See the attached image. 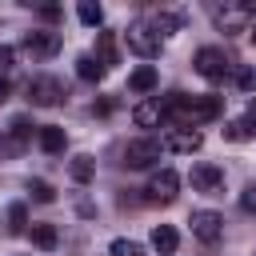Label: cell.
Returning a JSON list of instances; mask_svg holds the SVG:
<instances>
[{
  "label": "cell",
  "mask_w": 256,
  "mask_h": 256,
  "mask_svg": "<svg viewBox=\"0 0 256 256\" xmlns=\"http://www.w3.org/2000/svg\"><path fill=\"white\" fill-rule=\"evenodd\" d=\"M252 136H256V132H252L244 120H228V124H224V140H232V144H244V140H252Z\"/></svg>",
  "instance_id": "cell-22"
},
{
  "label": "cell",
  "mask_w": 256,
  "mask_h": 256,
  "mask_svg": "<svg viewBox=\"0 0 256 256\" xmlns=\"http://www.w3.org/2000/svg\"><path fill=\"white\" fill-rule=\"evenodd\" d=\"M64 96H68V92H64V84H60L56 76H32V80H28V100H32L36 108H56Z\"/></svg>",
  "instance_id": "cell-3"
},
{
  "label": "cell",
  "mask_w": 256,
  "mask_h": 256,
  "mask_svg": "<svg viewBox=\"0 0 256 256\" xmlns=\"http://www.w3.org/2000/svg\"><path fill=\"white\" fill-rule=\"evenodd\" d=\"M76 16H80L88 28H100V24H104V8H100V4H92V0H84V4L76 8Z\"/></svg>",
  "instance_id": "cell-21"
},
{
  "label": "cell",
  "mask_w": 256,
  "mask_h": 256,
  "mask_svg": "<svg viewBox=\"0 0 256 256\" xmlns=\"http://www.w3.org/2000/svg\"><path fill=\"white\" fill-rule=\"evenodd\" d=\"M244 32H248V40H252V44H256V24H248V28H244Z\"/></svg>",
  "instance_id": "cell-33"
},
{
  "label": "cell",
  "mask_w": 256,
  "mask_h": 256,
  "mask_svg": "<svg viewBox=\"0 0 256 256\" xmlns=\"http://www.w3.org/2000/svg\"><path fill=\"white\" fill-rule=\"evenodd\" d=\"M8 96H12V84H8V80H4V76H0V104H4V100H8Z\"/></svg>",
  "instance_id": "cell-32"
},
{
  "label": "cell",
  "mask_w": 256,
  "mask_h": 256,
  "mask_svg": "<svg viewBox=\"0 0 256 256\" xmlns=\"http://www.w3.org/2000/svg\"><path fill=\"white\" fill-rule=\"evenodd\" d=\"M68 172H72V180H76V184H88V180L96 176V164H92V156H72Z\"/></svg>",
  "instance_id": "cell-19"
},
{
  "label": "cell",
  "mask_w": 256,
  "mask_h": 256,
  "mask_svg": "<svg viewBox=\"0 0 256 256\" xmlns=\"http://www.w3.org/2000/svg\"><path fill=\"white\" fill-rule=\"evenodd\" d=\"M8 136H12V140H16L20 148H24V144H28V136H32V124H28L24 116H16V120L8 124Z\"/></svg>",
  "instance_id": "cell-25"
},
{
  "label": "cell",
  "mask_w": 256,
  "mask_h": 256,
  "mask_svg": "<svg viewBox=\"0 0 256 256\" xmlns=\"http://www.w3.org/2000/svg\"><path fill=\"white\" fill-rule=\"evenodd\" d=\"M240 208H244V212H252V216H256V184H248V188H244V192H240Z\"/></svg>",
  "instance_id": "cell-28"
},
{
  "label": "cell",
  "mask_w": 256,
  "mask_h": 256,
  "mask_svg": "<svg viewBox=\"0 0 256 256\" xmlns=\"http://www.w3.org/2000/svg\"><path fill=\"white\" fill-rule=\"evenodd\" d=\"M228 68H232V64H228V56H224L220 48H200V52H196V72H200L204 80H224Z\"/></svg>",
  "instance_id": "cell-8"
},
{
  "label": "cell",
  "mask_w": 256,
  "mask_h": 256,
  "mask_svg": "<svg viewBox=\"0 0 256 256\" xmlns=\"http://www.w3.org/2000/svg\"><path fill=\"white\" fill-rule=\"evenodd\" d=\"M156 80H160V76H156V68H152V64H144V68H136V72L128 76V88H132V92H152V88H156Z\"/></svg>",
  "instance_id": "cell-18"
},
{
  "label": "cell",
  "mask_w": 256,
  "mask_h": 256,
  "mask_svg": "<svg viewBox=\"0 0 256 256\" xmlns=\"http://www.w3.org/2000/svg\"><path fill=\"white\" fill-rule=\"evenodd\" d=\"M40 16H44V20H60V8H56V4H44Z\"/></svg>",
  "instance_id": "cell-29"
},
{
  "label": "cell",
  "mask_w": 256,
  "mask_h": 256,
  "mask_svg": "<svg viewBox=\"0 0 256 256\" xmlns=\"http://www.w3.org/2000/svg\"><path fill=\"white\" fill-rule=\"evenodd\" d=\"M104 72H108V68H104L92 52H84V56L76 60V76H80V80H88V84H100V80H104Z\"/></svg>",
  "instance_id": "cell-16"
},
{
  "label": "cell",
  "mask_w": 256,
  "mask_h": 256,
  "mask_svg": "<svg viewBox=\"0 0 256 256\" xmlns=\"http://www.w3.org/2000/svg\"><path fill=\"white\" fill-rule=\"evenodd\" d=\"M24 52L32 56V60H52L56 52H60V32H28L24 36Z\"/></svg>",
  "instance_id": "cell-7"
},
{
  "label": "cell",
  "mask_w": 256,
  "mask_h": 256,
  "mask_svg": "<svg viewBox=\"0 0 256 256\" xmlns=\"http://www.w3.org/2000/svg\"><path fill=\"white\" fill-rule=\"evenodd\" d=\"M36 140H40V148H44L48 156H60V152H64V144H68L64 128H56V124H44V128L36 132Z\"/></svg>",
  "instance_id": "cell-13"
},
{
  "label": "cell",
  "mask_w": 256,
  "mask_h": 256,
  "mask_svg": "<svg viewBox=\"0 0 256 256\" xmlns=\"http://www.w3.org/2000/svg\"><path fill=\"white\" fill-rule=\"evenodd\" d=\"M160 152H164V144H160L156 136H140V140H128L124 164H128V168H152V164L160 160Z\"/></svg>",
  "instance_id": "cell-4"
},
{
  "label": "cell",
  "mask_w": 256,
  "mask_h": 256,
  "mask_svg": "<svg viewBox=\"0 0 256 256\" xmlns=\"http://www.w3.org/2000/svg\"><path fill=\"white\" fill-rule=\"evenodd\" d=\"M0 68H12V48H0Z\"/></svg>",
  "instance_id": "cell-31"
},
{
  "label": "cell",
  "mask_w": 256,
  "mask_h": 256,
  "mask_svg": "<svg viewBox=\"0 0 256 256\" xmlns=\"http://www.w3.org/2000/svg\"><path fill=\"white\" fill-rule=\"evenodd\" d=\"M236 84H240V92H256V68H240Z\"/></svg>",
  "instance_id": "cell-27"
},
{
  "label": "cell",
  "mask_w": 256,
  "mask_h": 256,
  "mask_svg": "<svg viewBox=\"0 0 256 256\" xmlns=\"http://www.w3.org/2000/svg\"><path fill=\"white\" fill-rule=\"evenodd\" d=\"M244 124H248V128H252V132H256V100H252V104H248V116H244Z\"/></svg>",
  "instance_id": "cell-30"
},
{
  "label": "cell",
  "mask_w": 256,
  "mask_h": 256,
  "mask_svg": "<svg viewBox=\"0 0 256 256\" xmlns=\"http://www.w3.org/2000/svg\"><path fill=\"white\" fill-rule=\"evenodd\" d=\"M24 228H28V208H24V204H12V208H8V232L20 236Z\"/></svg>",
  "instance_id": "cell-23"
},
{
  "label": "cell",
  "mask_w": 256,
  "mask_h": 256,
  "mask_svg": "<svg viewBox=\"0 0 256 256\" xmlns=\"http://www.w3.org/2000/svg\"><path fill=\"white\" fill-rule=\"evenodd\" d=\"M56 240H60V236H56V228H52V224H32V244H36V248L52 252V248H56Z\"/></svg>",
  "instance_id": "cell-20"
},
{
  "label": "cell",
  "mask_w": 256,
  "mask_h": 256,
  "mask_svg": "<svg viewBox=\"0 0 256 256\" xmlns=\"http://www.w3.org/2000/svg\"><path fill=\"white\" fill-rule=\"evenodd\" d=\"M192 188L196 192H208V196H216L220 188H224V168L220 164H192Z\"/></svg>",
  "instance_id": "cell-9"
},
{
  "label": "cell",
  "mask_w": 256,
  "mask_h": 256,
  "mask_svg": "<svg viewBox=\"0 0 256 256\" xmlns=\"http://www.w3.org/2000/svg\"><path fill=\"white\" fill-rule=\"evenodd\" d=\"M124 36H128V48H132L136 56H144V60L160 56V36L152 32V24H148V20H132Z\"/></svg>",
  "instance_id": "cell-2"
},
{
  "label": "cell",
  "mask_w": 256,
  "mask_h": 256,
  "mask_svg": "<svg viewBox=\"0 0 256 256\" xmlns=\"http://www.w3.org/2000/svg\"><path fill=\"white\" fill-rule=\"evenodd\" d=\"M212 16H216V24H220L224 32H240V28H244V20H248L240 4H224V8L216 4V8H212Z\"/></svg>",
  "instance_id": "cell-11"
},
{
  "label": "cell",
  "mask_w": 256,
  "mask_h": 256,
  "mask_svg": "<svg viewBox=\"0 0 256 256\" xmlns=\"http://www.w3.org/2000/svg\"><path fill=\"white\" fill-rule=\"evenodd\" d=\"M168 152H200V144H204V136L196 132V128H172L164 140H160Z\"/></svg>",
  "instance_id": "cell-10"
},
{
  "label": "cell",
  "mask_w": 256,
  "mask_h": 256,
  "mask_svg": "<svg viewBox=\"0 0 256 256\" xmlns=\"http://www.w3.org/2000/svg\"><path fill=\"white\" fill-rule=\"evenodd\" d=\"M160 112L168 120H176L180 128H196L220 116V96H184V92H168L160 96Z\"/></svg>",
  "instance_id": "cell-1"
},
{
  "label": "cell",
  "mask_w": 256,
  "mask_h": 256,
  "mask_svg": "<svg viewBox=\"0 0 256 256\" xmlns=\"http://www.w3.org/2000/svg\"><path fill=\"white\" fill-rule=\"evenodd\" d=\"M188 224H192V232H196L204 244H216V240L224 236V216H220V212H212V208H196Z\"/></svg>",
  "instance_id": "cell-6"
},
{
  "label": "cell",
  "mask_w": 256,
  "mask_h": 256,
  "mask_svg": "<svg viewBox=\"0 0 256 256\" xmlns=\"http://www.w3.org/2000/svg\"><path fill=\"white\" fill-rule=\"evenodd\" d=\"M132 120H136V128H156V124L164 120L160 100H144V104H136V108H132Z\"/></svg>",
  "instance_id": "cell-15"
},
{
  "label": "cell",
  "mask_w": 256,
  "mask_h": 256,
  "mask_svg": "<svg viewBox=\"0 0 256 256\" xmlns=\"http://www.w3.org/2000/svg\"><path fill=\"white\" fill-rule=\"evenodd\" d=\"M108 252L112 256H144V244H136V240H112Z\"/></svg>",
  "instance_id": "cell-26"
},
{
  "label": "cell",
  "mask_w": 256,
  "mask_h": 256,
  "mask_svg": "<svg viewBox=\"0 0 256 256\" xmlns=\"http://www.w3.org/2000/svg\"><path fill=\"white\" fill-rule=\"evenodd\" d=\"M148 24H152V32L164 40V36H172V32H180V28H184V12L160 8V12H156V20H148Z\"/></svg>",
  "instance_id": "cell-12"
},
{
  "label": "cell",
  "mask_w": 256,
  "mask_h": 256,
  "mask_svg": "<svg viewBox=\"0 0 256 256\" xmlns=\"http://www.w3.org/2000/svg\"><path fill=\"white\" fill-rule=\"evenodd\" d=\"M28 192H32V200H40V204H52V200H56V188H52L48 180H28Z\"/></svg>",
  "instance_id": "cell-24"
},
{
  "label": "cell",
  "mask_w": 256,
  "mask_h": 256,
  "mask_svg": "<svg viewBox=\"0 0 256 256\" xmlns=\"http://www.w3.org/2000/svg\"><path fill=\"white\" fill-rule=\"evenodd\" d=\"M96 60H100L104 68L120 60V52H116V36H112V32H96Z\"/></svg>",
  "instance_id": "cell-17"
},
{
  "label": "cell",
  "mask_w": 256,
  "mask_h": 256,
  "mask_svg": "<svg viewBox=\"0 0 256 256\" xmlns=\"http://www.w3.org/2000/svg\"><path fill=\"white\" fill-rule=\"evenodd\" d=\"M152 248H156L160 256H172V252L180 248V236H176V228H172V224H156V228H152Z\"/></svg>",
  "instance_id": "cell-14"
},
{
  "label": "cell",
  "mask_w": 256,
  "mask_h": 256,
  "mask_svg": "<svg viewBox=\"0 0 256 256\" xmlns=\"http://www.w3.org/2000/svg\"><path fill=\"white\" fill-rule=\"evenodd\" d=\"M176 188H180V176H176L172 168H160V172H152L144 196H148L152 204H172V200H176Z\"/></svg>",
  "instance_id": "cell-5"
}]
</instances>
